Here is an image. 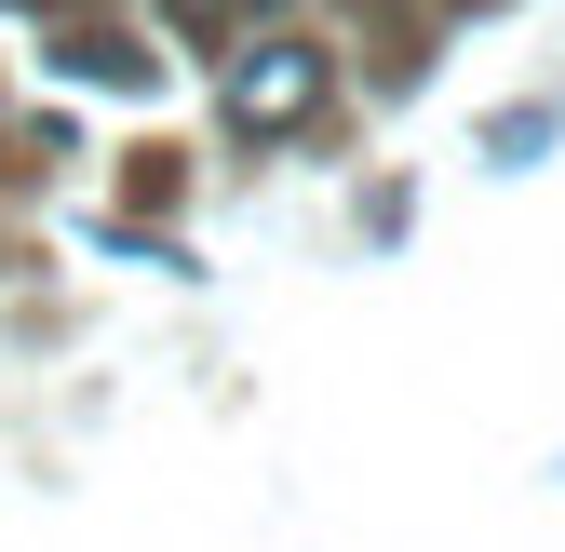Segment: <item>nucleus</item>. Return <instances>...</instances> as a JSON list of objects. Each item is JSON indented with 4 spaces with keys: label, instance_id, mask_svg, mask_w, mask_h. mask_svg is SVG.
<instances>
[{
    "label": "nucleus",
    "instance_id": "f257e3e1",
    "mask_svg": "<svg viewBox=\"0 0 565 552\" xmlns=\"http://www.w3.org/2000/svg\"><path fill=\"white\" fill-rule=\"evenodd\" d=\"M310 108H323V54H310V41H282V28L243 41V54H230V82H216V121H230V135H297Z\"/></svg>",
    "mask_w": 565,
    "mask_h": 552
},
{
    "label": "nucleus",
    "instance_id": "f03ea898",
    "mask_svg": "<svg viewBox=\"0 0 565 552\" xmlns=\"http://www.w3.org/2000/svg\"><path fill=\"white\" fill-rule=\"evenodd\" d=\"M54 67H67V82H121V95H135V82H149V54H135L121 28H82V41H67V54H54Z\"/></svg>",
    "mask_w": 565,
    "mask_h": 552
},
{
    "label": "nucleus",
    "instance_id": "7ed1b4c3",
    "mask_svg": "<svg viewBox=\"0 0 565 552\" xmlns=\"http://www.w3.org/2000/svg\"><path fill=\"white\" fill-rule=\"evenodd\" d=\"M256 14H269V0H175L189 41H230V28H256Z\"/></svg>",
    "mask_w": 565,
    "mask_h": 552
}]
</instances>
